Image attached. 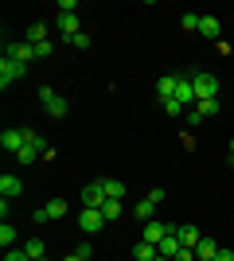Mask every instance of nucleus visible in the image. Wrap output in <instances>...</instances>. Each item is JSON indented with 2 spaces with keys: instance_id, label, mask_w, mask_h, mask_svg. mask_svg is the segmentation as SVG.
Masks as SVG:
<instances>
[{
  "instance_id": "nucleus-1",
  "label": "nucleus",
  "mask_w": 234,
  "mask_h": 261,
  "mask_svg": "<svg viewBox=\"0 0 234 261\" xmlns=\"http://www.w3.org/2000/svg\"><path fill=\"white\" fill-rule=\"evenodd\" d=\"M191 86H195V101H207V98H219V78L215 74H191Z\"/></svg>"
},
{
  "instance_id": "nucleus-2",
  "label": "nucleus",
  "mask_w": 234,
  "mask_h": 261,
  "mask_svg": "<svg viewBox=\"0 0 234 261\" xmlns=\"http://www.w3.org/2000/svg\"><path fill=\"white\" fill-rule=\"evenodd\" d=\"M23 74H28V66H23V63H16V59H8V55L0 59V90H8L12 82H20Z\"/></svg>"
},
{
  "instance_id": "nucleus-3",
  "label": "nucleus",
  "mask_w": 234,
  "mask_h": 261,
  "mask_svg": "<svg viewBox=\"0 0 234 261\" xmlns=\"http://www.w3.org/2000/svg\"><path fill=\"white\" fill-rule=\"evenodd\" d=\"M39 101H43V109L51 113V117H67V98L55 94L51 86H39Z\"/></svg>"
},
{
  "instance_id": "nucleus-4",
  "label": "nucleus",
  "mask_w": 234,
  "mask_h": 261,
  "mask_svg": "<svg viewBox=\"0 0 234 261\" xmlns=\"http://www.w3.org/2000/svg\"><path fill=\"white\" fill-rule=\"evenodd\" d=\"M4 55H8V59H16V63H23L28 70H32V59H39V55H35V47L28 43V39H20V43H4Z\"/></svg>"
},
{
  "instance_id": "nucleus-5",
  "label": "nucleus",
  "mask_w": 234,
  "mask_h": 261,
  "mask_svg": "<svg viewBox=\"0 0 234 261\" xmlns=\"http://www.w3.org/2000/svg\"><path fill=\"white\" fill-rule=\"evenodd\" d=\"M168 234H176V226L172 222H145V234H141V242H148V246H160V242L168 238Z\"/></svg>"
},
{
  "instance_id": "nucleus-6",
  "label": "nucleus",
  "mask_w": 234,
  "mask_h": 261,
  "mask_svg": "<svg viewBox=\"0 0 234 261\" xmlns=\"http://www.w3.org/2000/svg\"><path fill=\"white\" fill-rule=\"evenodd\" d=\"M78 199H82V207H94V211H101V203H106V184H101V179L86 184Z\"/></svg>"
},
{
  "instance_id": "nucleus-7",
  "label": "nucleus",
  "mask_w": 234,
  "mask_h": 261,
  "mask_svg": "<svg viewBox=\"0 0 234 261\" xmlns=\"http://www.w3.org/2000/svg\"><path fill=\"white\" fill-rule=\"evenodd\" d=\"M101 222H106L101 211H94V207H82V211H78V230H82V234H98Z\"/></svg>"
},
{
  "instance_id": "nucleus-8",
  "label": "nucleus",
  "mask_w": 234,
  "mask_h": 261,
  "mask_svg": "<svg viewBox=\"0 0 234 261\" xmlns=\"http://www.w3.org/2000/svg\"><path fill=\"white\" fill-rule=\"evenodd\" d=\"M176 106H195V86H191V74H176Z\"/></svg>"
},
{
  "instance_id": "nucleus-9",
  "label": "nucleus",
  "mask_w": 234,
  "mask_h": 261,
  "mask_svg": "<svg viewBox=\"0 0 234 261\" xmlns=\"http://www.w3.org/2000/svg\"><path fill=\"white\" fill-rule=\"evenodd\" d=\"M55 28L67 35V39H74V35L82 32V28H78V12H59V16H55Z\"/></svg>"
},
{
  "instance_id": "nucleus-10",
  "label": "nucleus",
  "mask_w": 234,
  "mask_h": 261,
  "mask_svg": "<svg viewBox=\"0 0 234 261\" xmlns=\"http://www.w3.org/2000/svg\"><path fill=\"white\" fill-rule=\"evenodd\" d=\"M199 35L211 39V43H219V39H223V23L215 20V16H199Z\"/></svg>"
},
{
  "instance_id": "nucleus-11",
  "label": "nucleus",
  "mask_w": 234,
  "mask_h": 261,
  "mask_svg": "<svg viewBox=\"0 0 234 261\" xmlns=\"http://www.w3.org/2000/svg\"><path fill=\"white\" fill-rule=\"evenodd\" d=\"M0 148L16 156L23 148V129H4V133H0Z\"/></svg>"
},
{
  "instance_id": "nucleus-12",
  "label": "nucleus",
  "mask_w": 234,
  "mask_h": 261,
  "mask_svg": "<svg viewBox=\"0 0 234 261\" xmlns=\"http://www.w3.org/2000/svg\"><path fill=\"white\" fill-rule=\"evenodd\" d=\"M176 238H179V246H184V250H195V246L203 242V234H199L195 226H176Z\"/></svg>"
},
{
  "instance_id": "nucleus-13",
  "label": "nucleus",
  "mask_w": 234,
  "mask_h": 261,
  "mask_svg": "<svg viewBox=\"0 0 234 261\" xmlns=\"http://www.w3.org/2000/svg\"><path fill=\"white\" fill-rule=\"evenodd\" d=\"M156 98L160 101H176V74H164L156 82Z\"/></svg>"
},
{
  "instance_id": "nucleus-14",
  "label": "nucleus",
  "mask_w": 234,
  "mask_h": 261,
  "mask_svg": "<svg viewBox=\"0 0 234 261\" xmlns=\"http://www.w3.org/2000/svg\"><path fill=\"white\" fill-rule=\"evenodd\" d=\"M219 250H223V246H219L215 238H203L199 246H195V257H199V261H215V253H219Z\"/></svg>"
},
{
  "instance_id": "nucleus-15",
  "label": "nucleus",
  "mask_w": 234,
  "mask_h": 261,
  "mask_svg": "<svg viewBox=\"0 0 234 261\" xmlns=\"http://www.w3.org/2000/svg\"><path fill=\"white\" fill-rule=\"evenodd\" d=\"M20 191H23V184L16 179V175H0V195L4 199H16Z\"/></svg>"
},
{
  "instance_id": "nucleus-16",
  "label": "nucleus",
  "mask_w": 234,
  "mask_h": 261,
  "mask_svg": "<svg viewBox=\"0 0 234 261\" xmlns=\"http://www.w3.org/2000/svg\"><path fill=\"white\" fill-rule=\"evenodd\" d=\"M156 250H160V257H168V261H176V253L184 250V246H179V238H176V234H168V238L160 242V246H156Z\"/></svg>"
},
{
  "instance_id": "nucleus-17",
  "label": "nucleus",
  "mask_w": 234,
  "mask_h": 261,
  "mask_svg": "<svg viewBox=\"0 0 234 261\" xmlns=\"http://www.w3.org/2000/svg\"><path fill=\"white\" fill-rule=\"evenodd\" d=\"M23 253H28L32 261L47 257V246H43V238H28V242H23Z\"/></svg>"
},
{
  "instance_id": "nucleus-18",
  "label": "nucleus",
  "mask_w": 234,
  "mask_h": 261,
  "mask_svg": "<svg viewBox=\"0 0 234 261\" xmlns=\"http://www.w3.org/2000/svg\"><path fill=\"white\" fill-rule=\"evenodd\" d=\"M23 39H28V43H32V47L47 43V23H32V28H28V35H23Z\"/></svg>"
},
{
  "instance_id": "nucleus-19",
  "label": "nucleus",
  "mask_w": 234,
  "mask_h": 261,
  "mask_svg": "<svg viewBox=\"0 0 234 261\" xmlns=\"http://www.w3.org/2000/svg\"><path fill=\"white\" fill-rule=\"evenodd\" d=\"M133 215L141 218V222H152V215H156V203H152V199H141V203L133 207Z\"/></svg>"
},
{
  "instance_id": "nucleus-20",
  "label": "nucleus",
  "mask_w": 234,
  "mask_h": 261,
  "mask_svg": "<svg viewBox=\"0 0 234 261\" xmlns=\"http://www.w3.org/2000/svg\"><path fill=\"white\" fill-rule=\"evenodd\" d=\"M121 199H106V203H101V215H106V222H113V218H121Z\"/></svg>"
},
{
  "instance_id": "nucleus-21",
  "label": "nucleus",
  "mask_w": 234,
  "mask_h": 261,
  "mask_svg": "<svg viewBox=\"0 0 234 261\" xmlns=\"http://www.w3.org/2000/svg\"><path fill=\"white\" fill-rule=\"evenodd\" d=\"M39 156H43V152H39V148H35V144H23L20 152H16V160H20L23 168H28V164H35V160H39Z\"/></svg>"
},
{
  "instance_id": "nucleus-22",
  "label": "nucleus",
  "mask_w": 234,
  "mask_h": 261,
  "mask_svg": "<svg viewBox=\"0 0 234 261\" xmlns=\"http://www.w3.org/2000/svg\"><path fill=\"white\" fill-rule=\"evenodd\" d=\"M156 253H160V250H156V246H148V242H137V246H133V257H137V261H152Z\"/></svg>"
},
{
  "instance_id": "nucleus-23",
  "label": "nucleus",
  "mask_w": 234,
  "mask_h": 261,
  "mask_svg": "<svg viewBox=\"0 0 234 261\" xmlns=\"http://www.w3.org/2000/svg\"><path fill=\"white\" fill-rule=\"evenodd\" d=\"M195 109H199L203 117H215V113L223 109V101H219V98H207V101H195Z\"/></svg>"
},
{
  "instance_id": "nucleus-24",
  "label": "nucleus",
  "mask_w": 234,
  "mask_h": 261,
  "mask_svg": "<svg viewBox=\"0 0 234 261\" xmlns=\"http://www.w3.org/2000/svg\"><path fill=\"white\" fill-rule=\"evenodd\" d=\"M106 184V199H125V184L121 179H101Z\"/></svg>"
},
{
  "instance_id": "nucleus-25",
  "label": "nucleus",
  "mask_w": 234,
  "mask_h": 261,
  "mask_svg": "<svg viewBox=\"0 0 234 261\" xmlns=\"http://www.w3.org/2000/svg\"><path fill=\"white\" fill-rule=\"evenodd\" d=\"M67 215V199H51L47 203V218H63Z\"/></svg>"
},
{
  "instance_id": "nucleus-26",
  "label": "nucleus",
  "mask_w": 234,
  "mask_h": 261,
  "mask_svg": "<svg viewBox=\"0 0 234 261\" xmlns=\"http://www.w3.org/2000/svg\"><path fill=\"white\" fill-rule=\"evenodd\" d=\"M12 242H16V226H12V222H4V226H0V246L8 250Z\"/></svg>"
},
{
  "instance_id": "nucleus-27",
  "label": "nucleus",
  "mask_w": 234,
  "mask_h": 261,
  "mask_svg": "<svg viewBox=\"0 0 234 261\" xmlns=\"http://www.w3.org/2000/svg\"><path fill=\"white\" fill-rule=\"evenodd\" d=\"M179 28H184V32H199V16H195V12H188V16L179 20Z\"/></svg>"
},
{
  "instance_id": "nucleus-28",
  "label": "nucleus",
  "mask_w": 234,
  "mask_h": 261,
  "mask_svg": "<svg viewBox=\"0 0 234 261\" xmlns=\"http://www.w3.org/2000/svg\"><path fill=\"white\" fill-rule=\"evenodd\" d=\"M70 47H74V51H86V47H90V35H86V32H78L74 39H70Z\"/></svg>"
},
{
  "instance_id": "nucleus-29",
  "label": "nucleus",
  "mask_w": 234,
  "mask_h": 261,
  "mask_svg": "<svg viewBox=\"0 0 234 261\" xmlns=\"http://www.w3.org/2000/svg\"><path fill=\"white\" fill-rule=\"evenodd\" d=\"M4 261H32V257H28L23 246H20V250H4Z\"/></svg>"
},
{
  "instance_id": "nucleus-30",
  "label": "nucleus",
  "mask_w": 234,
  "mask_h": 261,
  "mask_svg": "<svg viewBox=\"0 0 234 261\" xmlns=\"http://www.w3.org/2000/svg\"><path fill=\"white\" fill-rule=\"evenodd\" d=\"M215 261H234V250H230V246H223V250L215 253Z\"/></svg>"
},
{
  "instance_id": "nucleus-31",
  "label": "nucleus",
  "mask_w": 234,
  "mask_h": 261,
  "mask_svg": "<svg viewBox=\"0 0 234 261\" xmlns=\"http://www.w3.org/2000/svg\"><path fill=\"white\" fill-rule=\"evenodd\" d=\"M148 199H152L156 207H160V203H164V187H152V191H148Z\"/></svg>"
},
{
  "instance_id": "nucleus-32",
  "label": "nucleus",
  "mask_w": 234,
  "mask_h": 261,
  "mask_svg": "<svg viewBox=\"0 0 234 261\" xmlns=\"http://www.w3.org/2000/svg\"><path fill=\"white\" fill-rule=\"evenodd\" d=\"M74 253H78V257H86V261H90V257H94V250H90V242H82V246H78V250H74Z\"/></svg>"
},
{
  "instance_id": "nucleus-33",
  "label": "nucleus",
  "mask_w": 234,
  "mask_h": 261,
  "mask_svg": "<svg viewBox=\"0 0 234 261\" xmlns=\"http://www.w3.org/2000/svg\"><path fill=\"white\" fill-rule=\"evenodd\" d=\"M176 261H199V257H195V250H179Z\"/></svg>"
},
{
  "instance_id": "nucleus-34",
  "label": "nucleus",
  "mask_w": 234,
  "mask_h": 261,
  "mask_svg": "<svg viewBox=\"0 0 234 261\" xmlns=\"http://www.w3.org/2000/svg\"><path fill=\"white\" fill-rule=\"evenodd\" d=\"M63 261H86V257H78V253H67V257H63Z\"/></svg>"
},
{
  "instance_id": "nucleus-35",
  "label": "nucleus",
  "mask_w": 234,
  "mask_h": 261,
  "mask_svg": "<svg viewBox=\"0 0 234 261\" xmlns=\"http://www.w3.org/2000/svg\"><path fill=\"white\" fill-rule=\"evenodd\" d=\"M152 261H168V257H160V253H156V257H152Z\"/></svg>"
},
{
  "instance_id": "nucleus-36",
  "label": "nucleus",
  "mask_w": 234,
  "mask_h": 261,
  "mask_svg": "<svg viewBox=\"0 0 234 261\" xmlns=\"http://www.w3.org/2000/svg\"><path fill=\"white\" fill-rule=\"evenodd\" d=\"M230 156H234V141H230Z\"/></svg>"
},
{
  "instance_id": "nucleus-37",
  "label": "nucleus",
  "mask_w": 234,
  "mask_h": 261,
  "mask_svg": "<svg viewBox=\"0 0 234 261\" xmlns=\"http://www.w3.org/2000/svg\"><path fill=\"white\" fill-rule=\"evenodd\" d=\"M39 261H47V257H39Z\"/></svg>"
}]
</instances>
